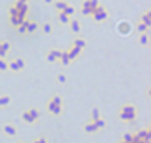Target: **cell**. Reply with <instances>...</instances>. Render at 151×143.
Listing matches in <instances>:
<instances>
[{
	"label": "cell",
	"mask_w": 151,
	"mask_h": 143,
	"mask_svg": "<svg viewBox=\"0 0 151 143\" xmlns=\"http://www.w3.org/2000/svg\"><path fill=\"white\" fill-rule=\"evenodd\" d=\"M116 30H118V33L120 35H130L131 33V30H133V27H131V23L128 22V20H120L118 22V25H116Z\"/></svg>",
	"instance_id": "6da1fadb"
},
{
	"label": "cell",
	"mask_w": 151,
	"mask_h": 143,
	"mask_svg": "<svg viewBox=\"0 0 151 143\" xmlns=\"http://www.w3.org/2000/svg\"><path fill=\"white\" fill-rule=\"evenodd\" d=\"M23 20H25V17H23V15H22V13H20L15 7H12V9H10V22H12L15 27H17V25H20Z\"/></svg>",
	"instance_id": "7a4b0ae2"
},
{
	"label": "cell",
	"mask_w": 151,
	"mask_h": 143,
	"mask_svg": "<svg viewBox=\"0 0 151 143\" xmlns=\"http://www.w3.org/2000/svg\"><path fill=\"white\" fill-rule=\"evenodd\" d=\"M93 15H95V20H96V22H103L105 19H108V12H106L101 5H98V7L93 10Z\"/></svg>",
	"instance_id": "3957f363"
},
{
	"label": "cell",
	"mask_w": 151,
	"mask_h": 143,
	"mask_svg": "<svg viewBox=\"0 0 151 143\" xmlns=\"http://www.w3.org/2000/svg\"><path fill=\"white\" fill-rule=\"evenodd\" d=\"M13 7L19 10V12L22 13V15H23V17H25V15H27V12H28V5H27V3H23V2H17Z\"/></svg>",
	"instance_id": "277c9868"
},
{
	"label": "cell",
	"mask_w": 151,
	"mask_h": 143,
	"mask_svg": "<svg viewBox=\"0 0 151 143\" xmlns=\"http://www.w3.org/2000/svg\"><path fill=\"white\" fill-rule=\"evenodd\" d=\"M121 116L123 118H133V116H134V110H133V106H125V108H123Z\"/></svg>",
	"instance_id": "5b68a950"
},
{
	"label": "cell",
	"mask_w": 151,
	"mask_h": 143,
	"mask_svg": "<svg viewBox=\"0 0 151 143\" xmlns=\"http://www.w3.org/2000/svg\"><path fill=\"white\" fill-rule=\"evenodd\" d=\"M68 23H70V27H72V32H75V33L80 32V22H78L76 19H70Z\"/></svg>",
	"instance_id": "8992f818"
},
{
	"label": "cell",
	"mask_w": 151,
	"mask_h": 143,
	"mask_svg": "<svg viewBox=\"0 0 151 143\" xmlns=\"http://www.w3.org/2000/svg\"><path fill=\"white\" fill-rule=\"evenodd\" d=\"M81 12H83L85 15H90V13H93V9L90 7V2H88V0H85V2H83V7H81Z\"/></svg>",
	"instance_id": "52a82bcc"
},
{
	"label": "cell",
	"mask_w": 151,
	"mask_h": 143,
	"mask_svg": "<svg viewBox=\"0 0 151 143\" xmlns=\"http://www.w3.org/2000/svg\"><path fill=\"white\" fill-rule=\"evenodd\" d=\"M62 57V52H58V50H52L50 53H48V60L50 62H55L57 58H60Z\"/></svg>",
	"instance_id": "ba28073f"
},
{
	"label": "cell",
	"mask_w": 151,
	"mask_h": 143,
	"mask_svg": "<svg viewBox=\"0 0 151 143\" xmlns=\"http://www.w3.org/2000/svg\"><path fill=\"white\" fill-rule=\"evenodd\" d=\"M9 48H10V45L7 42H0V57H3V55L9 52Z\"/></svg>",
	"instance_id": "9c48e42d"
},
{
	"label": "cell",
	"mask_w": 151,
	"mask_h": 143,
	"mask_svg": "<svg viewBox=\"0 0 151 143\" xmlns=\"http://www.w3.org/2000/svg\"><path fill=\"white\" fill-rule=\"evenodd\" d=\"M62 12H63V13H65L66 17H72V15H73V13H75V7H73V5H66L65 9L62 10Z\"/></svg>",
	"instance_id": "30bf717a"
},
{
	"label": "cell",
	"mask_w": 151,
	"mask_h": 143,
	"mask_svg": "<svg viewBox=\"0 0 151 143\" xmlns=\"http://www.w3.org/2000/svg\"><path fill=\"white\" fill-rule=\"evenodd\" d=\"M80 50H81V48H78V47H73V48H72V50H70V52H68V53H66V55H68V58L72 60V58H75L76 55L80 53Z\"/></svg>",
	"instance_id": "8fae6325"
},
{
	"label": "cell",
	"mask_w": 151,
	"mask_h": 143,
	"mask_svg": "<svg viewBox=\"0 0 151 143\" xmlns=\"http://www.w3.org/2000/svg\"><path fill=\"white\" fill-rule=\"evenodd\" d=\"M66 5H68V3H66V2H63V0H57V2H55V9H57L58 12H62Z\"/></svg>",
	"instance_id": "7c38bea8"
},
{
	"label": "cell",
	"mask_w": 151,
	"mask_h": 143,
	"mask_svg": "<svg viewBox=\"0 0 151 143\" xmlns=\"http://www.w3.org/2000/svg\"><path fill=\"white\" fill-rule=\"evenodd\" d=\"M37 29H38L37 22H28V20H27V32H35Z\"/></svg>",
	"instance_id": "4fadbf2b"
},
{
	"label": "cell",
	"mask_w": 151,
	"mask_h": 143,
	"mask_svg": "<svg viewBox=\"0 0 151 143\" xmlns=\"http://www.w3.org/2000/svg\"><path fill=\"white\" fill-rule=\"evenodd\" d=\"M151 13L150 12H146V13H144V15H143V23H144V25H146V27H151Z\"/></svg>",
	"instance_id": "5bb4252c"
},
{
	"label": "cell",
	"mask_w": 151,
	"mask_h": 143,
	"mask_svg": "<svg viewBox=\"0 0 151 143\" xmlns=\"http://www.w3.org/2000/svg\"><path fill=\"white\" fill-rule=\"evenodd\" d=\"M73 45H75V47H78V48H83L86 45V42L83 40V38H76L75 42H73Z\"/></svg>",
	"instance_id": "9a60e30c"
},
{
	"label": "cell",
	"mask_w": 151,
	"mask_h": 143,
	"mask_svg": "<svg viewBox=\"0 0 151 143\" xmlns=\"http://www.w3.org/2000/svg\"><path fill=\"white\" fill-rule=\"evenodd\" d=\"M58 19H60L62 23H68V22H70V17H66L63 12H58Z\"/></svg>",
	"instance_id": "2e32d148"
},
{
	"label": "cell",
	"mask_w": 151,
	"mask_h": 143,
	"mask_svg": "<svg viewBox=\"0 0 151 143\" xmlns=\"http://www.w3.org/2000/svg\"><path fill=\"white\" fill-rule=\"evenodd\" d=\"M17 27H19L20 33H25V32H27V20H23V22H22L20 25H17Z\"/></svg>",
	"instance_id": "e0dca14e"
},
{
	"label": "cell",
	"mask_w": 151,
	"mask_h": 143,
	"mask_svg": "<svg viewBox=\"0 0 151 143\" xmlns=\"http://www.w3.org/2000/svg\"><path fill=\"white\" fill-rule=\"evenodd\" d=\"M140 42H141V45H146V43H148V35H146V32H144V33H141Z\"/></svg>",
	"instance_id": "ac0fdd59"
},
{
	"label": "cell",
	"mask_w": 151,
	"mask_h": 143,
	"mask_svg": "<svg viewBox=\"0 0 151 143\" xmlns=\"http://www.w3.org/2000/svg\"><path fill=\"white\" fill-rule=\"evenodd\" d=\"M25 118H27V120H33V118H37V112L32 110V113H27L25 115Z\"/></svg>",
	"instance_id": "d6986e66"
},
{
	"label": "cell",
	"mask_w": 151,
	"mask_h": 143,
	"mask_svg": "<svg viewBox=\"0 0 151 143\" xmlns=\"http://www.w3.org/2000/svg\"><path fill=\"white\" fill-rule=\"evenodd\" d=\"M15 65H17V68H23V65H25V62H23L22 58H17V60H15Z\"/></svg>",
	"instance_id": "ffe728a7"
},
{
	"label": "cell",
	"mask_w": 151,
	"mask_h": 143,
	"mask_svg": "<svg viewBox=\"0 0 151 143\" xmlns=\"http://www.w3.org/2000/svg\"><path fill=\"white\" fill-rule=\"evenodd\" d=\"M9 65H7V62L3 60V58H0V70H7Z\"/></svg>",
	"instance_id": "44dd1931"
},
{
	"label": "cell",
	"mask_w": 151,
	"mask_h": 143,
	"mask_svg": "<svg viewBox=\"0 0 151 143\" xmlns=\"http://www.w3.org/2000/svg\"><path fill=\"white\" fill-rule=\"evenodd\" d=\"M88 2H90V7H91V9H96V7H98V5H100V2H98V0H88Z\"/></svg>",
	"instance_id": "7402d4cb"
},
{
	"label": "cell",
	"mask_w": 151,
	"mask_h": 143,
	"mask_svg": "<svg viewBox=\"0 0 151 143\" xmlns=\"http://www.w3.org/2000/svg\"><path fill=\"white\" fill-rule=\"evenodd\" d=\"M43 32H45V33H50V32H52V25H50V23H43Z\"/></svg>",
	"instance_id": "603a6c76"
},
{
	"label": "cell",
	"mask_w": 151,
	"mask_h": 143,
	"mask_svg": "<svg viewBox=\"0 0 151 143\" xmlns=\"http://www.w3.org/2000/svg\"><path fill=\"white\" fill-rule=\"evenodd\" d=\"M148 29V27H146V25H144V23H140V25H138V30H140V32H143V33H144V30Z\"/></svg>",
	"instance_id": "cb8c5ba5"
},
{
	"label": "cell",
	"mask_w": 151,
	"mask_h": 143,
	"mask_svg": "<svg viewBox=\"0 0 151 143\" xmlns=\"http://www.w3.org/2000/svg\"><path fill=\"white\" fill-rule=\"evenodd\" d=\"M3 103H9V96H2L0 98V105H3Z\"/></svg>",
	"instance_id": "d4e9b609"
},
{
	"label": "cell",
	"mask_w": 151,
	"mask_h": 143,
	"mask_svg": "<svg viewBox=\"0 0 151 143\" xmlns=\"http://www.w3.org/2000/svg\"><path fill=\"white\" fill-rule=\"evenodd\" d=\"M5 130H7V132H9V133H15V130H13V128H12V126H5Z\"/></svg>",
	"instance_id": "484cf974"
},
{
	"label": "cell",
	"mask_w": 151,
	"mask_h": 143,
	"mask_svg": "<svg viewBox=\"0 0 151 143\" xmlns=\"http://www.w3.org/2000/svg\"><path fill=\"white\" fill-rule=\"evenodd\" d=\"M98 115H100L98 113V110H93V118H98Z\"/></svg>",
	"instance_id": "4316f807"
},
{
	"label": "cell",
	"mask_w": 151,
	"mask_h": 143,
	"mask_svg": "<svg viewBox=\"0 0 151 143\" xmlns=\"http://www.w3.org/2000/svg\"><path fill=\"white\" fill-rule=\"evenodd\" d=\"M58 80L60 82H65V75H58Z\"/></svg>",
	"instance_id": "83f0119b"
},
{
	"label": "cell",
	"mask_w": 151,
	"mask_h": 143,
	"mask_svg": "<svg viewBox=\"0 0 151 143\" xmlns=\"http://www.w3.org/2000/svg\"><path fill=\"white\" fill-rule=\"evenodd\" d=\"M45 2H47V3H52V2H53V0H45Z\"/></svg>",
	"instance_id": "f1b7e54d"
},
{
	"label": "cell",
	"mask_w": 151,
	"mask_h": 143,
	"mask_svg": "<svg viewBox=\"0 0 151 143\" xmlns=\"http://www.w3.org/2000/svg\"><path fill=\"white\" fill-rule=\"evenodd\" d=\"M19 2H23V3H27V0H19Z\"/></svg>",
	"instance_id": "f546056e"
}]
</instances>
